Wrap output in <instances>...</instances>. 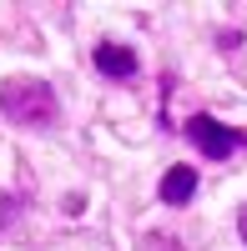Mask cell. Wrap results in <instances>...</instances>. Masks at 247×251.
<instances>
[{"label": "cell", "instance_id": "obj_2", "mask_svg": "<svg viewBox=\"0 0 247 251\" xmlns=\"http://www.w3.org/2000/svg\"><path fill=\"white\" fill-rule=\"evenodd\" d=\"M187 141H192L207 161H227L237 146H242V131H232V126H222V121H212V116H187Z\"/></svg>", "mask_w": 247, "mask_h": 251}, {"label": "cell", "instance_id": "obj_6", "mask_svg": "<svg viewBox=\"0 0 247 251\" xmlns=\"http://www.w3.org/2000/svg\"><path fill=\"white\" fill-rule=\"evenodd\" d=\"M242 46V30H222V50H237Z\"/></svg>", "mask_w": 247, "mask_h": 251}, {"label": "cell", "instance_id": "obj_7", "mask_svg": "<svg viewBox=\"0 0 247 251\" xmlns=\"http://www.w3.org/2000/svg\"><path fill=\"white\" fill-rule=\"evenodd\" d=\"M237 231H242V241H247V201H242V216H237Z\"/></svg>", "mask_w": 247, "mask_h": 251}, {"label": "cell", "instance_id": "obj_3", "mask_svg": "<svg viewBox=\"0 0 247 251\" xmlns=\"http://www.w3.org/2000/svg\"><path fill=\"white\" fill-rule=\"evenodd\" d=\"M96 71L106 80H131L141 71V60H136L131 46H121V40H101V46H96Z\"/></svg>", "mask_w": 247, "mask_h": 251}, {"label": "cell", "instance_id": "obj_4", "mask_svg": "<svg viewBox=\"0 0 247 251\" xmlns=\"http://www.w3.org/2000/svg\"><path fill=\"white\" fill-rule=\"evenodd\" d=\"M192 191H197V171H192V166H172V171L161 176V186H156V196L167 206H187Z\"/></svg>", "mask_w": 247, "mask_h": 251}, {"label": "cell", "instance_id": "obj_5", "mask_svg": "<svg viewBox=\"0 0 247 251\" xmlns=\"http://www.w3.org/2000/svg\"><path fill=\"white\" fill-rule=\"evenodd\" d=\"M141 251H182V241H172L167 231H152L147 241H141Z\"/></svg>", "mask_w": 247, "mask_h": 251}, {"label": "cell", "instance_id": "obj_1", "mask_svg": "<svg viewBox=\"0 0 247 251\" xmlns=\"http://www.w3.org/2000/svg\"><path fill=\"white\" fill-rule=\"evenodd\" d=\"M0 116L15 121V126H31V131L56 126L61 106H56L51 80H40V75H10L5 86H0Z\"/></svg>", "mask_w": 247, "mask_h": 251}]
</instances>
